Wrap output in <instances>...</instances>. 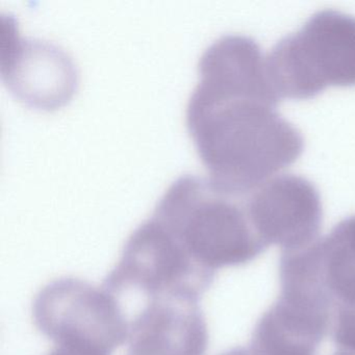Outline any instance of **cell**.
<instances>
[{
	"label": "cell",
	"mask_w": 355,
	"mask_h": 355,
	"mask_svg": "<svg viewBox=\"0 0 355 355\" xmlns=\"http://www.w3.org/2000/svg\"><path fill=\"white\" fill-rule=\"evenodd\" d=\"M198 74L187 128L209 178L249 190L300 157L302 136L278 112L279 97L254 41L218 39L201 55Z\"/></svg>",
	"instance_id": "1"
},
{
	"label": "cell",
	"mask_w": 355,
	"mask_h": 355,
	"mask_svg": "<svg viewBox=\"0 0 355 355\" xmlns=\"http://www.w3.org/2000/svg\"><path fill=\"white\" fill-rule=\"evenodd\" d=\"M252 189L230 188L209 175L180 176L151 218L205 269L216 273L220 268L245 265L268 248L255 225Z\"/></svg>",
	"instance_id": "2"
},
{
	"label": "cell",
	"mask_w": 355,
	"mask_h": 355,
	"mask_svg": "<svg viewBox=\"0 0 355 355\" xmlns=\"http://www.w3.org/2000/svg\"><path fill=\"white\" fill-rule=\"evenodd\" d=\"M279 99H307L328 87L355 86V18L334 11L313 15L266 57Z\"/></svg>",
	"instance_id": "3"
},
{
	"label": "cell",
	"mask_w": 355,
	"mask_h": 355,
	"mask_svg": "<svg viewBox=\"0 0 355 355\" xmlns=\"http://www.w3.org/2000/svg\"><path fill=\"white\" fill-rule=\"evenodd\" d=\"M35 325L55 346L111 355L128 336L121 303L105 288L66 277L45 286L33 305Z\"/></svg>",
	"instance_id": "4"
},
{
	"label": "cell",
	"mask_w": 355,
	"mask_h": 355,
	"mask_svg": "<svg viewBox=\"0 0 355 355\" xmlns=\"http://www.w3.org/2000/svg\"><path fill=\"white\" fill-rule=\"evenodd\" d=\"M196 263L180 243L153 218L128 238L118 265L103 288L119 299L123 295L186 297L198 300L215 278Z\"/></svg>",
	"instance_id": "5"
},
{
	"label": "cell",
	"mask_w": 355,
	"mask_h": 355,
	"mask_svg": "<svg viewBox=\"0 0 355 355\" xmlns=\"http://www.w3.org/2000/svg\"><path fill=\"white\" fill-rule=\"evenodd\" d=\"M280 294L253 330V355H317L331 325L332 301L321 276L302 265L279 268Z\"/></svg>",
	"instance_id": "6"
},
{
	"label": "cell",
	"mask_w": 355,
	"mask_h": 355,
	"mask_svg": "<svg viewBox=\"0 0 355 355\" xmlns=\"http://www.w3.org/2000/svg\"><path fill=\"white\" fill-rule=\"evenodd\" d=\"M1 74L10 90L32 107L53 111L69 103L78 86L71 59L55 45L24 39L9 24L8 42L3 40Z\"/></svg>",
	"instance_id": "7"
},
{
	"label": "cell",
	"mask_w": 355,
	"mask_h": 355,
	"mask_svg": "<svg viewBox=\"0 0 355 355\" xmlns=\"http://www.w3.org/2000/svg\"><path fill=\"white\" fill-rule=\"evenodd\" d=\"M251 203L255 225L268 247L297 250L319 238L321 200L315 187L304 178L274 176L252 189Z\"/></svg>",
	"instance_id": "8"
},
{
	"label": "cell",
	"mask_w": 355,
	"mask_h": 355,
	"mask_svg": "<svg viewBox=\"0 0 355 355\" xmlns=\"http://www.w3.org/2000/svg\"><path fill=\"white\" fill-rule=\"evenodd\" d=\"M207 322L198 300L166 296L147 299L130 320L124 355H205Z\"/></svg>",
	"instance_id": "9"
},
{
	"label": "cell",
	"mask_w": 355,
	"mask_h": 355,
	"mask_svg": "<svg viewBox=\"0 0 355 355\" xmlns=\"http://www.w3.org/2000/svg\"><path fill=\"white\" fill-rule=\"evenodd\" d=\"M329 334L338 348L355 355V311L336 309L332 311Z\"/></svg>",
	"instance_id": "10"
},
{
	"label": "cell",
	"mask_w": 355,
	"mask_h": 355,
	"mask_svg": "<svg viewBox=\"0 0 355 355\" xmlns=\"http://www.w3.org/2000/svg\"><path fill=\"white\" fill-rule=\"evenodd\" d=\"M47 355H92L88 353L80 352L73 349L65 348V347L55 346L51 353Z\"/></svg>",
	"instance_id": "11"
},
{
	"label": "cell",
	"mask_w": 355,
	"mask_h": 355,
	"mask_svg": "<svg viewBox=\"0 0 355 355\" xmlns=\"http://www.w3.org/2000/svg\"><path fill=\"white\" fill-rule=\"evenodd\" d=\"M221 355H253L251 350L243 348V347H236V348L230 349L226 352L222 353Z\"/></svg>",
	"instance_id": "12"
},
{
	"label": "cell",
	"mask_w": 355,
	"mask_h": 355,
	"mask_svg": "<svg viewBox=\"0 0 355 355\" xmlns=\"http://www.w3.org/2000/svg\"><path fill=\"white\" fill-rule=\"evenodd\" d=\"M334 355H352V354H349V353H347V352H340V353H336V354Z\"/></svg>",
	"instance_id": "13"
}]
</instances>
